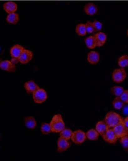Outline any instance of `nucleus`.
Returning <instances> with one entry per match:
<instances>
[{"label": "nucleus", "instance_id": "obj_1", "mask_svg": "<svg viewBox=\"0 0 128 161\" xmlns=\"http://www.w3.org/2000/svg\"><path fill=\"white\" fill-rule=\"evenodd\" d=\"M51 131L53 133H60L65 128V125L61 115H55L50 123Z\"/></svg>", "mask_w": 128, "mask_h": 161}, {"label": "nucleus", "instance_id": "obj_2", "mask_svg": "<svg viewBox=\"0 0 128 161\" xmlns=\"http://www.w3.org/2000/svg\"><path fill=\"white\" fill-rule=\"evenodd\" d=\"M105 121L109 128H111L123 122V119L119 114L114 111H110L106 114Z\"/></svg>", "mask_w": 128, "mask_h": 161}, {"label": "nucleus", "instance_id": "obj_3", "mask_svg": "<svg viewBox=\"0 0 128 161\" xmlns=\"http://www.w3.org/2000/svg\"><path fill=\"white\" fill-rule=\"evenodd\" d=\"M126 77V72L123 68L115 69L112 72V80L117 83H120L123 82Z\"/></svg>", "mask_w": 128, "mask_h": 161}, {"label": "nucleus", "instance_id": "obj_4", "mask_svg": "<svg viewBox=\"0 0 128 161\" xmlns=\"http://www.w3.org/2000/svg\"><path fill=\"white\" fill-rule=\"evenodd\" d=\"M33 94V100L36 103H42L48 98L46 92L42 88H39Z\"/></svg>", "mask_w": 128, "mask_h": 161}, {"label": "nucleus", "instance_id": "obj_5", "mask_svg": "<svg viewBox=\"0 0 128 161\" xmlns=\"http://www.w3.org/2000/svg\"><path fill=\"white\" fill-rule=\"evenodd\" d=\"M86 133L81 130H77L73 132L71 139L74 143L80 144L84 142L86 139Z\"/></svg>", "mask_w": 128, "mask_h": 161}, {"label": "nucleus", "instance_id": "obj_6", "mask_svg": "<svg viewBox=\"0 0 128 161\" xmlns=\"http://www.w3.org/2000/svg\"><path fill=\"white\" fill-rule=\"evenodd\" d=\"M113 130L118 139L121 138L128 135V129L125 126L123 122L114 127Z\"/></svg>", "mask_w": 128, "mask_h": 161}, {"label": "nucleus", "instance_id": "obj_7", "mask_svg": "<svg viewBox=\"0 0 128 161\" xmlns=\"http://www.w3.org/2000/svg\"><path fill=\"white\" fill-rule=\"evenodd\" d=\"M33 53L30 50L25 49L18 58V61L21 64H26L28 63L33 59Z\"/></svg>", "mask_w": 128, "mask_h": 161}, {"label": "nucleus", "instance_id": "obj_8", "mask_svg": "<svg viewBox=\"0 0 128 161\" xmlns=\"http://www.w3.org/2000/svg\"><path fill=\"white\" fill-rule=\"evenodd\" d=\"M102 137L103 138L104 140L108 143L112 144H115L118 139L114 132L113 129H109Z\"/></svg>", "mask_w": 128, "mask_h": 161}, {"label": "nucleus", "instance_id": "obj_9", "mask_svg": "<svg viewBox=\"0 0 128 161\" xmlns=\"http://www.w3.org/2000/svg\"><path fill=\"white\" fill-rule=\"evenodd\" d=\"M0 68L4 71L11 73H14L16 71V67L14 64L8 60L1 61Z\"/></svg>", "mask_w": 128, "mask_h": 161}, {"label": "nucleus", "instance_id": "obj_10", "mask_svg": "<svg viewBox=\"0 0 128 161\" xmlns=\"http://www.w3.org/2000/svg\"><path fill=\"white\" fill-rule=\"evenodd\" d=\"M25 49L23 47L19 44H16L13 46L10 50L11 56L13 58V59L18 60V58Z\"/></svg>", "mask_w": 128, "mask_h": 161}, {"label": "nucleus", "instance_id": "obj_11", "mask_svg": "<svg viewBox=\"0 0 128 161\" xmlns=\"http://www.w3.org/2000/svg\"><path fill=\"white\" fill-rule=\"evenodd\" d=\"M71 142H69L68 140L60 137L57 141L58 152L61 153L66 151L71 146Z\"/></svg>", "mask_w": 128, "mask_h": 161}, {"label": "nucleus", "instance_id": "obj_12", "mask_svg": "<svg viewBox=\"0 0 128 161\" xmlns=\"http://www.w3.org/2000/svg\"><path fill=\"white\" fill-rule=\"evenodd\" d=\"M97 47H101L104 45L107 39V36L105 33L103 32H97L94 35Z\"/></svg>", "mask_w": 128, "mask_h": 161}, {"label": "nucleus", "instance_id": "obj_13", "mask_svg": "<svg viewBox=\"0 0 128 161\" xmlns=\"http://www.w3.org/2000/svg\"><path fill=\"white\" fill-rule=\"evenodd\" d=\"M100 56L98 52L91 51L88 53L87 59L90 64L95 65L98 63L100 60Z\"/></svg>", "mask_w": 128, "mask_h": 161}, {"label": "nucleus", "instance_id": "obj_14", "mask_svg": "<svg viewBox=\"0 0 128 161\" xmlns=\"http://www.w3.org/2000/svg\"><path fill=\"white\" fill-rule=\"evenodd\" d=\"M24 87L27 92L28 94L33 93L40 88L34 81L32 80L26 82L24 84Z\"/></svg>", "mask_w": 128, "mask_h": 161}, {"label": "nucleus", "instance_id": "obj_15", "mask_svg": "<svg viewBox=\"0 0 128 161\" xmlns=\"http://www.w3.org/2000/svg\"><path fill=\"white\" fill-rule=\"evenodd\" d=\"M85 13L89 16H93L96 14L98 11V7L93 3H88L84 6V8Z\"/></svg>", "mask_w": 128, "mask_h": 161}, {"label": "nucleus", "instance_id": "obj_16", "mask_svg": "<svg viewBox=\"0 0 128 161\" xmlns=\"http://www.w3.org/2000/svg\"><path fill=\"white\" fill-rule=\"evenodd\" d=\"M4 10L8 14L15 13L18 10V5L16 3L13 1H8L3 4Z\"/></svg>", "mask_w": 128, "mask_h": 161}, {"label": "nucleus", "instance_id": "obj_17", "mask_svg": "<svg viewBox=\"0 0 128 161\" xmlns=\"http://www.w3.org/2000/svg\"><path fill=\"white\" fill-rule=\"evenodd\" d=\"M109 128L105 121H99L97 123L95 126V130L102 137H103Z\"/></svg>", "mask_w": 128, "mask_h": 161}, {"label": "nucleus", "instance_id": "obj_18", "mask_svg": "<svg viewBox=\"0 0 128 161\" xmlns=\"http://www.w3.org/2000/svg\"><path fill=\"white\" fill-rule=\"evenodd\" d=\"M25 126L30 129L35 128L37 123L34 118L33 116H27L24 119Z\"/></svg>", "mask_w": 128, "mask_h": 161}, {"label": "nucleus", "instance_id": "obj_19", "mask_svg": "<svg viewBox=\"0 0 128 161\" xmlns=\"http://www.w3.org/2000/svg\"><path fill=\"white\" fill-rule=\"evenodd\" d=\"M84 42L86 47L90 49H94L97 47L94 36H90L86 37L84 40Z\"/></svg>", "mask_w": 128, "mask_h": 161}, {"label": "nucleus", "instance_id": "obj_20", "mask_svg": "<svg viewBox=\"0 0 128 161\" xmlns=\"http://www.w3.org/2000/svg\"><path fill=\"white\" fill-rule=\"evenodd\" d=\"M19 20V15L17 13L10 14L6 18V21L8 24L15 25Z\"/></svg>", "mask_w": 128, "mask_h": 161}, {"label": "nucleus", "instance_id": "obj_21", "mask_svg": "<svg viewBox=\"0 0 128 161\" xmlns=\"http://www.w3.org/2000/svg\"><path fill=\"white\" fill-rule=\"evenodd\" d=\"M99 134L97 130L95 129H91L88 130L86 133V137L88 139L91 141H97L98 140Z\"/></svg>", "mask_w": 128, "mask_h": 161}, {"label": "nucleus", "instance_id": "obj_22", "mask_svg": "<svg viewBox=\"0 0 128 161\" xmlns=\"http://www.w3.org/2000/svg\"><path fill=\"white\" fill-rule=\"evenodd\" d=\"M76 33L79 36H85L87 33V32L86 25L83 24H79L77 25L75 28Z\"/></svg>", "mask_w": 128, "mask_h": 161}, {"label": "nucleus", "instance_id": "obj_23", "mask_svg": "<svg viewBox=\"0 0 128 161\" xmlns=\"http://www.w3.org/2000/svg\"><path fill=\"white\" fill-rule=\"evenodd\" d=\"M125 103L121 98L118 97H116L112 102L113 106L117 110H120L122 108L125 106Z\"/></svg>", "mask_w": 128, "mask_h": 161}, {"label": "nucleus", "instance_id": "obj_24", "mask_svg": "<svg viewBox=\"0 0 128 161\" xmlns=\"http://www.w3.org/2000/svg\"><path fill=\"white\" fill-rule=\"evenodd\" d=\"M118 64L121 68H125L128 66V56L127 55H122L118 58Z\"/></svg>", "mask_w": 128, "mask_h": 161}, {"label": "nucleus", "instance_id": "obj_25", "mask_svg": "<svg viewBox=\"0 0 128 161\" xmlns=\"http://www.w3.org/2000/svg\"><path fill=\"white\" fill-rule=\"evenodd\" d=\"M73 133V132L70 129L65 128L60 132V137L68 141L71 139Z\"/></svg>", "mask_w": 128, "mask_h": 161}, {"label": "nucleus", "instance_id": "obj_26", "mask_svg": "<svg viewBox=\"0 0 128 161\" xmlns=\"http://www.w3.org/2000/svg\"><path fill=\"white\" fill-rule=\"evenodd\" d=\"M124 91V88L123 87L118 86H114L111 89L112 94L118 97H120Z\"/></svg>", "mask_w": 128, "mask_h": 161}, {"label": "nucleus", "instance_id": "obj_27", "mask_svg": "<svg viewBox=\"0 0 128 161\" xmlns=\"http://www.w3.org/2000/svg\"><path fill=\"white\" fill-rule=\"evenodd\" d=\"M41 130L42 133L44 135L50 134L52 132L50 124L46 123H43L42 124Z\"/></svg>", "mask_w": 128, "mask_h": 161}, {"label": "nucleus", "instance_id": "obj_28", "mask_svg": "<svg viewBox=\"0 0 128 161\" xmlns=\"http://www.w3.org/2000/svg\"><path fill=\"white\" fill-rule=\"evenodd\" d=\"M87 32L89 34H91L95 31L93 22L90 21H87L86 24Z\"/></svg>", "mask_w": 128, "mask_h": 161}, {"label": "nucleus", "instance_id": "obj_29", "mask_svg": "<svg viewBox=\"0 0 128 161\" xmlns=\"http://www.w3.org/2000/svg\"><path fill=\"white\" fill-rule=\"evenodd\" d=\"M120 143L125 149H127L128 148V135L121 138L120 139Z\"/></svg>", "mask_w": 128, "mask_h": 161}, {"label": "nucleus", "instance_id": "obj_30", "mask_svg": "<svg viewBox=\"0 0 128 161\" xmlns=\"http://www.w3.org/2000/svg\"><path fill=\"white\" fill-rule=\"evenodd\" d=\"M95 31H100L103 28V24L100 21L95 20L93 22Z\"/></svg>", "mask_w": 128, "mask_h": 161}, {"label": "nucleus", "instance_id": "obj_31", "mask_svg": "<svg viewBox=\"0 0 128 161\" xmlns=\"http://www.w3.org/2000/svg\"><path fill=\"white\" fill-rule=\"evenodd\" d=\"M120 97L125 103H128V90H124Z\"/></svg>", "mask_w": 128, "mask_h": 161}, {"label": "nucleus", "instance_id": "obj_32", "mask_svg": "<svg viewBox=\"0 0 128 161\" xmlns=\"http://www.w3.org/2000/svg\"><path fill=\"white\" fill-rule=\"evenodd\" d=\"M122 109L123 113L125 115H128V106H124Z\"/></svg>", "mask_w": 128, "mask_h": 161}, {"label": "nucleus", "instance_id": "obj_33", "mask_svg": "<svg viewBox=\"0 0 128 161\" xmlns=\"http://www.w3.org/2000/svg\"><path fill=\"white\" fill-rule=\"evenodd\" d=\"M123 123L125 126L128 129V116L126 117L125 119H124V120H123Z\"/></svg>", "mask_w": 128, "mask_h": 161}, {"label": "nucleus", "instance_id": "obj_34", "mask_svg": "<svg viewBox=\"0 0 128 161\" xmlns=\"http://www.w3.org/2000/svg\"><path fill=\"white\" fill-rule=\"evenodd\" d=\"M127 36H128V31H127Z\"/></svg>", "mask_w": 128, "mask_h": 161}, {"label": "nucleus", "instance_id": "obj_35", "mask_svg": "<svg viewBox=\"0 0 128 161\" xmlns=\"http://www.w3.org/2000/svg\"><path fill=\"white\" fill-rule=\"evenodd\" d=\"M127 151H128V149H127Z\"/></svg>", "mask_w": 128, "mask_h": 161}, {"label": "nucleus", "instance_id": "obj_36", "mask_svg": "<svg viewBox=\"0 0 128 161\" xmlns=\"http://www.w3.org/2000/svg\"></svg>", "mask_w": 128, "mask_h": 161}]
</instances>
